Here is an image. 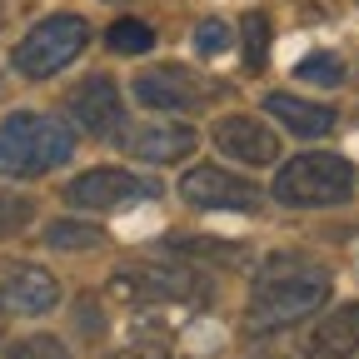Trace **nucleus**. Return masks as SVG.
<instances>
[{
    "mask_svg": "<svg viewBox=\"0 0 359 359\" xmlns=\"http://www.w3.org/2000/svg\"><path fill=\"white\" fill-rule=\"evenodd\" d=\"M330 269L314 264L304 255H275L259 264L255 275V294H250V309H245V334L250 339H264V334H280L299 320H309L314 309L330 299Z\"/></svg>",
    "mask_w": 359,
    "mask_h": 359,
    "instance_id": "1",
    "label": "nucleus"
},
{
    "mask_svg": "<svg viewBox=\"0 0 359 359\" xmlns=\"http://www.w3.org/2000/svg\"><path fill=\"white\" fill-rule=\"evenodd\" d=\"M75 155V130L55 115L15 110L0 120V175L6 180H30L45 170H60Z\"/></svg>",
    "mask_w": 359,
    "mask_h": 359,
    "instance_id": "2",
    "label": "nucleus"
},
{
    "mask_svg": "<svg viewBox=\"0 0 359 359\" xmlns=\"http://www.w3.org/2000/svg\"><path fill=\"white\" fill-rule=\"evenodd\" d=\"M269 195L290 210H334L354 195V165L344 155H330V150H304V155L280 165Z\"/></svg>",
    "mask_w": 359,
    "mask_h": 359,
    "instance_id": "3",
    "label": "nucleus"
},
{
    "mask_svg": "<svg viewBox=\"0 0 359 359\" xmlns=\"http://www.w3.org/2000/svg\"><path fill=\"white\" fill-rule=\"evenodd\" d=\"M110 294L125 304H200L210 299V280L185 259H140L110 280Z\"/></svg>",
    "mask_w": 359,
    "mask_h": 359,
    "instance_id": "4",
    "label": "nucleus"
},
{
    "mask_svg": "<svg viewBox=\"0 0 359 359\" xmlns=\"http://www.w3.org/2000/svg\"><path fill=\"white\" fill-rule=\"evenodd\" d=\"M90 45V25H85V15H70V11H60V15H45L20 45H15V70L25 75V80H50V75H60L70 60H80V50Z\"/></svg>",
    "mask_w": 359,
    "mask_h": 359,
    "instance_id": "5",
    "label": "nucleus"
},
{
    "mask_svg": "<svg viewBox=\"0 0 359 359\" xmlns=\"http://www.w3.org/2000/svg\"><path fill=\"white\" fill-rule=\"evenodd\" d=\"M150 195H160V180H140V175H130L120 165H95V170L65 180V205L90 210V215L120 210L130 200H150Z\"/></svg>",
    "mask_w": 359,
    "mask_h": 359,
    "instance_id": "6",
    "label": "nucleus"
},
{
    "mask_svg": "<svg viewBox=\"0 0 359 359\" xmlns=\"http://www.w3.org/2000/svg\"><path fill=\"white\" fill-rule=\"evenodd\" d=\"M210 95H219V85L185 70V65H160V70H140L135 75V100L145 110H165V115H190V110H205Z\"/></svg>",
    "mask_w": 359,
    "mask_h": 359,
    "instance_id": "7",
    "label": "nucleus"
},
{
    "mask_svg": "<svg viewBox=\"0 0 359 359\" xmlns=\"http://www.w3.org/2000/svg\"><path fill=\"white\" fill-rule=\"evenodd\" d=\"M180 195H185L195 210H240V215H255V210L264 205V195L250 185L245 175H230V170H219V165H195V170H185Z\"/></svg>",
    "mask_w": 359,
    "mask_h": 359,
    "instance_id": "8",
    "label": "nucleus"
},
{
    "mask_svg": "<svg viewBox=\"0 0 359 359\" xmlns=\"http://www.w3.org/2000/svg\"><path fill=\"white\" fill-rule=\"evenodd\" d=\"M65 110H70L75 130L95 135V140L120 135V125H125V100H120V85H115L110 75H85V80L70 90Z\"/></svg>",
    "mask_w": 359,
    "mask_h": 359,
    "instance_id": "9",
    "label": "nucleus"
},
{
    "mask_svg": "<svg viewBox=\"0 0 359 359\" xmlns=\"http://www.w3.org/2000/svg\"><path fill=\"white\" fill-rule=\"evenodd\" d=\"M210 140H215L219 155H230V160H240L250 170L280 160V135L269 130L264 120H255V115H224V120H215Z\"/></svg>",
    "mask_w": 359,
    "mask_h": 359,
    "instance_id": "10",
    "label": "nucleus"
},
{
    "mask_svg": "<svg viewBox=\"0 0 359 359\" xmlns=\"http://www.w3.org/2000/svg\"><path fill=\"white\" fill-rule=\"evenodd\" d=\"M60 304V280L45 264H11L0 275V309L20 314V320H40Z\"/></svg>",
    "mask_w": 359,
    "mask_h": 359,
    "instance_id": "11",
    "label": "nucleus"
},
{
    "mask_svg": "<svg viewBox=\"0 0 359 359\" xmlns=\"http://www.w3.org/2000/svg\"><path fill=\"white\" fill-rule=\"evenodd\" d=\"M115 145H125L135 160H145V165H180V160L195 155L200 135H195L190 125H170V120H160V125H140V130H120Z\"/></svg>",
    "mask_w": 359,
    "mask_h": 359,
    "instance_id": "12",
    "label": "nucleus"
},
{
    "mask_svg": "<svg viewBox=\"0 0 359 359\" xmlns=\"http://www.w3.org/2000/svg\"><path fill=\"white\" fill-rule=\"evenodd\" d=\"M304 354H309V359H354V354H359V299L330 309L325 320L314 325Z\"/></svg>",
    "mask_w": 359,
    "mask_h": 359,
    "instance_id": "13",
    "label": "nucleus"
},
{
    "mask_svg": "<svg viewBox=\"0 0 359 359\" xmlns=\"http://www.w3.org/2000/svg\"><path fill=\"white\" fill-rule=\"evenodd\" d=\"M264 110L275 115L294 140H320V135L334 130V110L325 100H299V95H285V90H275V95H264Z\"/></svg>",
    "mask_w": 359,
    "mask_h": 359,
    "instance_id": "14",
    "label": "nucleus"
},
{
    "mask_svg": "<svg viewBox=\"0 0 359 359\" xmlns=\"http://www.w3.org/2000/svg\"><path fill=\"white\" fill-rule=\"evenodd\" d=\"M45 245L50 250H100L105 245V230L95 219H50L45 224Z\"/></svg>",
    "mask_w": 359,
    "mask_h": 359,
    "instance_id": "15",
    "label": "nucleus"
},
{
    "mask_svg": "<svg viewBox=\"0 0 359 359\" xmlns=\"http://www.w3.org/2000/svg\"><path fill=\"white\" fill-rule=\"evenodd\" d=\"M240 55H245V70H264L269 65V15L264 11L245 15V25H240Z\"/></svg>",
    "mask_w": 359,
    "mask_h": 359,
    "instance_id": "16",
    "label": "nucleus"
},
{
    "mask_svg": "<svg viewBox=\"0 0 359 359\" xmlns=\"http://www.w3.org/2000/svg\"><path fill=\"white\" fill-rule=\"evenodd\" d=\"M294 75L304 80V85H344V60L339 55H330V50H314V55H304L299 65H294Z\"/></svg>",
    "mask_w": 359,
    "mask_h": 359,
    "instance_id": "17",
    "label": "nucleus"
},
{
    "mask_svg": "<svg viewBox=\"0 0 359 359\" xmlns=\"http://www.w3.org/2000/svg\"><path fill=\"white\" fill-rule=\"evenodd\" d=\"M105 40H110V50H120V55H145L155 45V30L145 20H115Z\"/></svg>",
    "mask_w": 359,
    "mask_h": 359,
    "instance_id": "18",
    "label": "nucleus"
},
{
    "mask_svg": "<svg viewBox=\"0 0 359 359\" xmlns=\"http://www.w3.org/2000/svg\"><path fill=\"white\" fill-rule=\"evenodd\" d=\"M6 359H70V349L55 334H20L6 344Z\"/></svg>",
    "mask_w": 359,
    "mask_h": 359,
    "instance_id": "19",
    "label": "nucleus"
},
{
    "mask_svg": "<svg viewBox=\"0 0 359 359\" xmlns=\"http://www.w3.org/2000/svg\"><path fill=\"white\" fill-rule=\"evenodd\" d=\"M30 215H35L30 195H20V190H6V185H0V240L20 235L25 224H30Z\"/></svg>",
    "mask_w": 359,
    "mask_h": 359,
    "instance_id": "20",
    "label": "nucleus"
},
{
    "mask_svg": "<svg viewBox=\"0 0 359 359\" xmlns=\"http://www.w3.org/2000/svg\"><path fill=\"white\" fill-rule=\"evenodd\" d=\"M195 50H200V55L230 50V25H224V20H200V25H195Z\"/></svg>",
    "mask_w": 359,
    "mask_h": 359,
    "instance_id": "21",
    "label": "nucleus"
},
{
    "mask_svg": "<svg viewBox=\"0 0 359 359\" xmlns=\"http://www.w3.org/2000/svg\"><path fill=\"white\" fill-rule=\"evenodd\" d=\"M175 250H185V255H224V264H240L245 259L240 245H219V240H175Z\"/></svg>",
    "mask_w": 359,
    "mask_h": 359,
    "instance_id": "22",
    "label": "nucleus"
},
{
    "mask_svg": "<svg viewBox=\"0 0 359 359\" xmlns=\"http://www.w3.org/2000/svg\"><path fill=\"white\" fill-rule=\"evenodd\" d=\"M105 359H170V339H135V344H125Z\"/></svg>",
    "mask_w": 359,
    "mask_h": 359,
    "instance_id": "23",
    "label": "nucleus"
},
{
    "mask_svg": "<svg viewBox=\"0 0 359 359\" xmlns=\"http://www.w3.org/2000/svg\"><path fill=\"white\" fill-rule=\"evenodd\" d=\"M75 325H80V330H90V334H95V330H100V314H95V309H90V304H80V309H75Z\"/></svg>",
    "mask_w": 359,
    "mask_h": 359,
    "instance_id": "24",
    "label": "nucleus"
},
{
    "mask_svg": "<svg viewBox=\"0 0 359 359\" xmlns=\"http://www.w3.org/2000/svg\"><path fill=\"white\" fill-rule=\"evenodd\" d=\"M0 334H6V309H0Z\"/></svg>",
    "mask_w": 359,
    "mask_h": 359,
    "instance_id": "25",
    "label": "nucleus"
},
{
    "mask_svg": "<svg viewBox=\"0 0 359 359\" xmlns=\"http://www.w3.org/2000/svg\"><path fill=\"white\" fill-rule=\"evenodd\" d=\"M0 20H6V0H0Z\"/></svg>",
    "mask_w": 359,
    "mask_h": 359,
    "instance_id": "26",
    "label": "nucleus"
},
{
    "mask_svg": "<svg viewBox=\"0 0 359 359\" xmlns=\"http://www.w3.org/2000/svg\"><path fill=\"white\" fill-rule=\"evenodd\" d=\"M264 359H285V354H264Z\"/></svg>",
    "mask_w": 359,
    "mask_h": 359,
    "instance_id": "27",
    "label": "nucleus"
}]
</instances>
